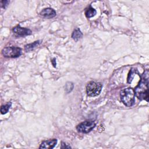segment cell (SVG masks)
Wrapping results in <instances>:
<instances>
[{
	"mask_svg": "<svg viewBox=\"0 0 149 149\" xmlns=\"http://www.w3.org/2000/svg\"><path fill=\"white\" fill-rule=\"evenodd\" d=\"M2 54L5 57L15 58L21 55L22 49L17 47H8L2 50Z\"/></svg>",
	"mask_w": 149,
	"mask_h": 149,
	"instance_id": "4",
	"label": "cell"
},
{
	"mask_svg": "<svg viewBox=\"0 0 149 149\" xmlns=\"http://www.w3.org/2000/svg\"><path fill=\"white\" fill-rule=\"evenodd\" d=\"M95 127V123L92 120H86L79 123L76 126L77 130L80 133H87Z\"/></svg>",
	"mask_w": 149,
	"mask_h": 149,
	"instance_id": "5",
	"label": "cell"
},
{
	"mask_svg": "<svg viewBox=\"0 0 149 149\" xmlns=\"http://www.w3.org/2000/svg\"><path fill=\"white\" fill-rule=\"evenodd\" d=\"M96 13H97L96 10L93 8H92L91 6L88 7L85 11V15L87 18H90L96 15Z\"/></svg>",
	"mask_w": 149,
	"mask_h": 149,
	"instance_id": "12",
	"label": "cell"
},
{
	"mask_svg": "<svg viewBox=\"0 0 149 149\" xmlns=\"http://www.w3.org/2000/svg\"><path fill=\"white\" fill-rule=\"evenodd\" d=\"M83 37V33L81 31V30H80L79 28L77 27L76 28L72 34V38L75 41H77L79 39H80L81 37Z\"/></svg>",
	"mask_w": 149,
	"mask_h": 149,
	"instance_id": "10",
	"label": "cell"
},
{
	"mask_svg": "<svg viewBox=\"0 0 149 149\" xmlns=\"http://www.w3.org/2000/svg\"><path fill=\"white\" fill-rule=\"evenodd\" d=\"M57 139H49L47 140L42 141L39 147V148H43V149H52L55 147L57 143Z\"/></svg>",
	"mask_w": 149,
	"mask_h": 149,
	"instance_id": "7",
	"label": "cell"
},
{
	"mask_svg": "<svg viewBox=\"0 0 149 149\" xmlns=\"http://www.w3.org/2000/svg\"><path fill=\"white\" fill-rule=\"evenodd\" d=\"M51 62H52V65L54 66V67H56V59L54 58H53L52 60H51Z\"/></svg>",
	"mask_w": 149,
	"mask_h": 149,
	"instance_id": "17",
	"label": "cell"
},
{
	"mask_svg": "<svg viewBox=\"0 0 149 149\" xmlns=\"http://www.w3.org/2000/svg\"><path fill=\"white\" fill-rule=\"evenodd\" d=\"M42 42L41 40H37L36 41L32 43L27 44L24 46V49L26 51H30L33 49H34L36 47H37V46H38Z\"/></svg>",
	"mask_w": 149,
	"mask_h": 149,
	"instance_id": "11",
	"label": "cell"
},
{
	"mask_svg": "<svg viewBox=\"0 0 149 149\" xmlns=\"http://www.w3.org/2000/svg\"><path fill=\"white\" fill-rule=\"evenodd\" d=\"M148 70H146L142 74H140V80L135 87V96L140 100L148 102Z\"/></svg>",
	"mask_w": 149,
	"mask_h": 149,
	"instance_id": "1",
	"label": "cell"
},
{
	"mask_svg": "<svg viewBox=\"0 0 149 149\" xmlns=\"http://www.w3.org/2000/svg\"><path fill=\"white\" fill-rule=\"evenodd\" d=\"M1 7L3 8H5L6 6L8 5V4L9 3V1H2L1 2Z\"/></svg>",
	"mask_w": 149,
	"mask_h": 149,
	"instance_id": "15",
	"label": "cell"
},
{
	"mask_svg": "<svg viewBox=\"0 0 149 149\" xmlns=\"http://www.w3.org/2000/svg\"><path fill=\"white\" fill-rule=\"evenodd\" d=\"M12 31L16 36H20V37L29 36L31 34V33H32L30 29L25 28V27H22L19 25L13 27L12 29Z\"/></svg>",
	"mask_w": 149,
	"mask_h": 149,
	"instance_id": "6",
	"label": "cell"
},
{
	"mask_svg": "<svg viewBox=\"0 0 149 149\" xmlns=\"http://www.w3.org/2000/svg\"><path fill=\"white\" fill-rule=\"evenodd\" d=\"M61 148H70L72 147L70 146H69L68 144H66L65 143L62 142V144H61Z\"/></svg>",
	"mask_w": 149,
	"mask_h": 149,
	"instance_id": "16",
	"label": "cell"
},
{
	"mask_svg": "<svg viewBox=\"0 0 149 149\" xmlns=\"http://www.w3.org/2000/svg\"><path fill=\"white\" fill-rule=\"evenodd\" d=\"M11 105H12V103L10 102H8L5 105H2L1 107V114L6 113L9 111V109L10 108Z\"/></svg>",
	"mask_w": 149,
	"mask_h": 149,
	"instance_id": "13",
	"label": "cell"
},
{
	"mask_svg": "<svg viewBox=\"0 0 149 149\" xmlns=\"http://www.w3.org/2000/svg\"><path fill=\"white\" fill-rule=\"evenodd\" d=\"M40 15L44 17L50 19L55 17L56 15V11L51 8H47L42 9L40 13Z\"/></svg>",
	"mask_w": 149,
	"mask_h": 149,
	"instance_id": "8",
	"label": "cell"
},
{
	"mask_svg": "<svg viewBox=\"0 0 149 149\" xmlns=\"http://www.w3.org/2000/svg\"><path fill=\"white\" fill-rule=\"evenodd\" d=\"M120 98L123 104L127 107H132L135 102V94L132 88L123 89L120 92Z\"/></svg>",
	"mask_w": 149,
	"mask_h": 149,
	"instance_id": "2",
	"label": "cell"
},
{
	"mask_svg": "<svg viewBox=\"0 0 149 149\" xmlns=\"http://www.w3.org/2000/svg\"><path fill=\"white\" fill-rule=\"evenodd\" d=\"M136 74H137L139 76L140 74L139 73V72H138L137 69H136L134 68H132L130 69V72H129V73L128 74V76H127V83L130 84L132 83V81L134 76L136 75Z\"/></svg>",
	"mask_w": 149,
	"mask_h": 149,
	"instance_id": "9",
	"label": "cell"
},
{
	"mask_svg": "<svg viewBox=\"0 0 149 149\" xmlns=\"http://www.w3.org/2000/svg\"><path fill=\"white\" fill-rule=\"evenodd\" d=\"M74 87V84L72 82H70V81H68L65 86V90L67 93H69L70 92L72 91V90H73Z\"/></svg>",
	"mask_w": 149,
	"mask_h": 149,
	"instance_id": "14",
	"label": "cell"
},
{
	"mask_svg": "<svg viewBox=\"0 0 149 149\" xmlns=\"http://www.w3.org/2000/svg\"><path fill=\"white\" fill-rule=\"evenodd\" d=\"M102 89V84L100 83L94 81H90L86 86V92L90 97H95L98 95Z\"/></svg>",
	"mask_w": 149,
	"mask_h": 149,
	"instance_id": "3",
	"label": "cell"
}]
</instances>
